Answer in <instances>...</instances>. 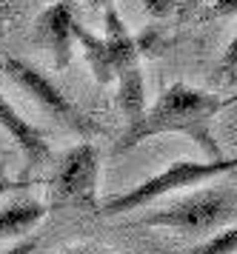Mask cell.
Returning <instances> with one entry per match:
<instances>
[{
	"label": "cell",
	"instance_id": "1",
	"mask_svg": "<svg viewBox=\"0 0 237 254\" xmlns=\"http://www.w3.org/2000/svg\"><path fill=\"white\" fill-rule=\"evenodd\" d=\"M232 103H237V94L217 97L212 92L194 89L189 83H171L135 123L126 126L120 140L114 143V154L135 149L149 137L177 131V134L192 137L209 160H217V157H223V151H220V143L212 134V120Z\"/></svg>",
	"mask_w": 237,
	"mask_h": 254
},
{
	"label": "cell",
	"instance_id": "2",
	"mask_svg": "<svg viewBox=\"0 0 237 254\" xmlns=\"http://www.w3.org/2000/svg\"><path fill=\"white\" fill-rule=\"evenodd\" d=\"M237 169V157H217V160H174L171 166H166L160 174L149 177L143 183L126 189L120 194L109 197L100 206V214L106 217H117L126 211H137V208L155 203L160 197L171 194V191H180L189 186H200L212 177L229 174Z\"/></svg>",
	"mask_w": 237,
	"mask_h": 254
},
{
	"label": "cell",
	"instance_id": "3",
	"mask_svg": "<svg viewBox=\"0 0 237 254\" xmlns=\"http://www.w3.org/2000/svg\"><path fill=\"white\" fill-rule=\"evenodd\" d=\"M143 226H160L174 229L183 234H206L220 231L229 223H237V191L229 186H212L200 189L194 194H186L177 203L152 211L140 220Z\"/></svg>",
	"mask_w": 237,
	"mask_h": 254
},
{
	"label": "cell",
	"instance_id": "4",
	"mask_svg": "<svg viewBox=\"0 0 237 254\" xmlns=\"http://www.w3.org/2000/svg\"><path fill=\"white\" fill-rule=\"evenodd\" d=\"M103 40L112 55V71L117 83V106L126 117V126L135 123L137 117L146 112V80L140 71V52H137L135 35L129 32L123 17L117 14L114 3L103 14Z\"/></svg>",
	"mask_w": 237,
	"mask_h": 254
},
{
	"label": "cell",
	"instance_id": "5",
	"mask_svg": "<svg viewBox=\"0 0 237 254\" xmlns=\"http://www.w3.org/2000/svg\"><path fill=\"white\" fill-rule=\"evenodd\" d=\"M3 74L11 77L34 103L43 109L46 115L52 117V120H57L60 126H66L69 131H75L80 137H89V134L97 131V126L69 100L66 94H63V89L49 74H43L34 63H29V60H23V58H6L3 60Z\"/></svg>",
	"mask_w": 237,
	"mask_h": 254
},
{
	"label": "cell",
	"instance_id": "6",
	"mask_svg": "<svg viewBox=\"0 0 237 254\" xmlns=\"http://www.w3.org/2000/svg\"><path fill=\"white\" fill-rule=\"evenodd\" d=\"M97 180H100V151L91 143H78L57 163L55 191L66 200L94 206L97 203Z\"/></svg>",
	"mask_w": 237,
	"mask_h": 254
},
{
	"label": "cell",
	"instance_id": "7",
	"mask_svg": "<svg viewBox=\"0 0 237 254\" xmlns=\"http://www.w3.org/2000/svg\"><path fill=\"white\" fill-rule=\"evenodd\" d=\"M75 9L72 0H57L52 6H46L43 12L34 20L32 40L34 46H40L43 52H49L52 63L57 66V71L69 69L72 63V52H75Z\"/></svg>",
	"mask_w": 237,
	"mask_h": 254
},
{
	"label": "cell",
	"instance_id": "8",
	"mask_svg": "<svg viewBox=\"0 0 237 254\" xmlns=\"http://www.w3.org/2000/svg\"><path fill=\"white\" fill-rule=\"evenodd\" d=\"M0 128H3L11 137V143H17V149L23 151L26 169H34V166H40V163L49 160V143H46L43 131L34 126L32 120H26L3 94H0Z\"/></svg>",
	"mask_w": 237,
	"mask_h": 254
},
{
	"label": "cell",
	"instance_id": "9",
	"mask_svg": "<svg viewBox=\"0 0 237 254\" xmlns=\"http://www.w3.org/2000/svg\"><path fill=\"white\" fill-rule=\"evenodd\" d=\"M46 217V203L40 200H14L0 206V243L3 240H23V234Z\"/></svg>",
	"mask_w": 237,
	"mask_h": 254
},
{
	"label": "cell",
	"instance_id": "10",
	"mask_svg": "<svg viewBox=\"0 0 237 254\" xmlns=\"http://www.w3.org/2000/svg\"><path fill=\"white\" fill-rule=\"evenodd\" d=\"M75 40L80 43L83 55H86V63H89L94 80L106 86V83H114V71H112V55H109V46L100 35H94L89 26H83L80 20H75Z\"/></svg>",
	"mask_w": 237,
	"mask_h": 254
},
{
	"label": "cell",
	"instance_id": "11",
	"mask_svg": "<svg viewBox=\"0 0 237 254\" xmlns=\"http://www.w3.org/2000/svg\"><path fill=\"white\" fill-rule=\"evenodd\" d=\"M235 252H237V223H232L226 229L215 231L209 240L197 243L186 254H235Z\"/></svg>",
	"mask_w": 237,
	"mask_h": 254
},
{
	"label": "cell",
	"instance_id": "12",
	"mask_svg": "<svg viewBox=\"0 0 237 254\" xmlns=\"http://www.w3.org/2000/svg\"><path fill=\"white\" fill-rule=\"evenodd\" d=\"M180 3H183V0H143V9H146V14L163 20V17H169V14L177 12V6H180Z\"/></svg>",
	"mask_w": 237,
	"mask_h": 254
},
{
	"label": "cell",
	"instance_id": "13",
	"mask_svg": "<svg viewBox=\"0 0 237 254\" xmlns=\"http://www.w3.org/2000/svg\"><path fill=\"white\" fill-rule=\"evenodd\" d=\"M220 71L226 74V80H235L237 77V35L232 37V43L226 46L223 58H220Z\"/></svg>",
	"mask_w": 237,
	"mask_h": 254
},
{
	"label": "cell",
	"instance_id": "14",
	"mask_svg": "<svg viewBox=\"0 0 237 254\" xmlns=\"http://www.w3.org/2000/svg\"><path fill=\"white\" fill-rule=\"evenodd\" d=\"M26 180H11L9 172H6V160H0V197L9 194V191H14V189H26Z\"/></svg>",
	"mask_w": 237,
	"mask_h": 254
},
{
	"label": "cell",
	"instance_id": "15",
	"mask_svg": "<svg viewBox=\"0 0 237 254\" xmlns=\"http://www.w3.org/2000/svg\"><path fill=\"white\" fill-rule=\"evenodd\" d=\"M37 246H40V240H37V237H29V240H14L9 249H3L0 254H32Z\"/></svg>",
	"mask_w": 237,
	"mask_h": 254
},
{
	"label": "cell",
	"instance_id": "16",
	"mask_svg": "<svg viewBox=\"0 0 237 254\" xmlns=\"http://www.w3.org/2000/svg\"><path fill=\"white\" fill-rule=\"evenodd\" d=\"M212 14L215 17H232V14H237V0H215Z\"/></svg>",
	"mask_w": 237,
	"mask_h": 254
},
{
	"label": "cell",
	"instance_id": "17",
	"mask_svg": "<svg viewBox=\"0 0 237 254\" xmlns=\"http://www.w3.org/2000/svg\"><path fill=\"white\" fill-rule=\"evenodd\" d=\"M86 3H89L91 9H109L112 6V0H86Z\"/></svg>",
	"mask_w": 237,
	"mask_h": 254
},
{
	"label": "cell",
	"instance_id": "18",
	"mask_svg": "<svg viewBox=\"0 0 237 254\" xmlns=\"http://www.w3.org/2000/svg\"><path fill=\"white\" fill-rule=\"evenodd\" d=\"M57 254H91V252H86V249H63V252H57Z\"/></svg>",
	"mask_w": 237,
	"mask_h": 254
},
{
	"label": "cell",
	"instance_id": "19",
	"mask_svg": "<svg viewBox=\"0 0 237 254\" xmlns=\"http://www.w3.org/2000/svg\"><path fill=\"white\" fill-rule=\"evenodd\" d=\"M34 3H37V0H34Z\"/></svg>",
	"mask_w": 237,
	"mask_h": 254
}]
</instances>
